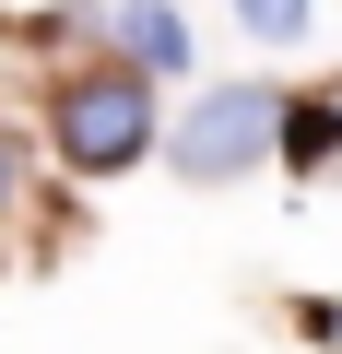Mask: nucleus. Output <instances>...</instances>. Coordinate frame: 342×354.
<instances>
[{"label":"nucleus","mask_w":342,"mask_h":354,"mask_svg":"<svg viewBox=\"0 0 342 354\" xmlns=\"http://www.w3.org/2000/svg\"><path fill=\"white\" fill-rule=\"evenodd\" d=\"M48 142L83 165V177H118V165H142L153 153V83L142 71H71L59 95H48Z\"/></svg>","instance_id":"obj_1"},{"label":"nucleus","mask_w":342,"mask_h":354,"mask_svg":"<svg viewBox=\"0 0 342 354\" xmlns=\"http://www.w3.org/2000/svg\"><path fill=\"white\" fill-rule=\"evenodd\" d=\"M178 177L189 189H225V177H260L272 153H283V95L272 83H213L189 118H178Z\"/></svg>","instance_id":"obj_2"},{"label":"nucleus","mask_w":342,"mask_h":354,"mask_svg":"<svg viewBox=\"0 0 342 354\" xmlns=\"http://www.w3.org/2000/svg\"><path fill=\"white\" fill-rule=\"evenodd\" d=\"M106 36H118V59H130L142 83L189 59V24H178V12H165V0H130V12H106Z\"/></svg>","instance_id":"obj_3"},{"label":"nucleus","mask_w":342,"mask_h":354,"mask_svg":"<svg viewBox=\"0 0 342 354\" xmlns=\"http://www.w3.org/2000/svg\"><path fill=\"white\" fill-rule=\"evenodd\" d=\"M283 165L307 177V165H342V106L319 95V106H283Z\"/></svg>","instance_id":"obj_4"},{"label":"nucleus","mask_w":342,"mask_h":354,"mask_svg":"<svg viewBox=\"0 0 342 354\" xmlns=\"http://www.w3.org/2000/svg\"><path fill=\"white\" fill-rule=\"evenodd\" d=\"M236 24H248V36H272V48H295L319 12H307V0H236Z\"/></svg>","instance_id":"obj_5"},{"label":"nucleus","mask_w":342,"mask_h":354,"mask_svg":"<svg viewBox=\"0 0 342 354\" xmlns=\"http://www.w3.org/2000/svg\"><path fill=\"white\" fill-rule=\"evenodd\" d=\"M12 201H24V142L0 130V213H12Z\"/></svg>","instance_id":"obj_6"}]
</instances>
